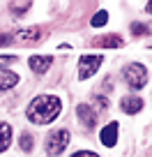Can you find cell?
I'll use <instances>...</instances> for the list:
<instances>
[{
	"label": "cell",
	"instance_id": "cell-1",
	"mask_svg": "<svg viewBox=\"0 0 152 157\" xmlns=\"http://www.w3.org/2000/svg\"><path fill=\"white\" fill-rule=\"evenodd\" d=\"M62 111V102L58 95H39L28 106V120L35 125H49Z\"/></svg>",
	"mask_w": 152,
	"mask_h": 157
},
{
	"label": "cell",
	"instance_id": "cell-2",
	"mask_svg": "<svg viewBox=\"0 0 152 157\" xmlns=\"http://www.w3.org/2000/svg\"><path fill=\"white\" fill-rule=\"evenodd\" d=\"M124 81L132 90H141L147 83V67L141 63H132L124 67Z\"/></svg>",
	"mask_w": 152,
	"mask_h": 157
},
{
	"label": "cell",
	"instance_id": "cell-3",
	"mask_svg": "<svg viewBox=\"0 0 152 157\" xmlns=\"http://www.w3.org/2000/svg\"><path fill=\"white\" fill-rule=\"evenodd\" d=\"M69 139H72V134H69V129H55V132H51L49 136H46V155L55 157L60 155V152H65V148H67Z\"/></svg>",
	"mask_w": 152,
	"mask_h": 157
},
{
	"label": "cell",
	"instance_id": "cell-4",
	"mask_svg": "<svg viewBox=\"0 0 152 157\" xmlns=\"http://www.w3.org/2000/svg\"><path fill=\"white\" fill-rule=\"evenodd\" d=\"M102 63H104V56L102 53H95V56L85 53V56H81V58H79V76L81 78L95 76V72H99Z\"/></svg>",
	"mask_w": 152,
	"mask_h": 157
},
{
	"label": "cell",
	"instance_id": "cell-5",
	"mask_svg": "<svg viewBox=\"0 0 152 157\" xmlns=\"http://www.w3.org/2000/svg\"><path fill=\"white\" fill-rule=\"evenodd\" d=\"M76 116H79V120L85 125V129H92L95 125H97V113H95V109L90 106V104H79Z\"/></svg>",
	"mask_w": 152,
	"mask_h": 157
},
{
	"label": "cell",
	"instance_id": "cell-6",
	"mask_svg": "<svg viewBox=\"0 0 152 157\" xmlns=\"http://www.w3.org/2000/svg\"><path fill=\"white\" fill-rule=\"evenodd\" d=\"M99 141H102L106 148H113L115 143H118V123H115V120L108 123L106 127L99 132Z\"/></svg>",
	"mask_w": 152,
	"mask_h": 157
},
{
	"label": "cell",
	"instance_id": "cell-7",
	"mask_svg": "<svg viewBox=\"0 0 152 157\" xmlns=\"http://www.w3.org/2000/svg\"><path fill=\"white\" fill-rule=\"evenodd\" d=\"M39 39H42V30L39 28H25V30H19L16 35H12V42H19V44L39 42Z\"/></svg>",
	"mask_w": 152,
	"mask_h": 157
},
{
	"label": "cell",
	"instance_id": "cell-8",
	"mask_svg": "<svg viewBox=\"0 0 152 157\" xmlns=\"http://www.w3.org/2000/svg\"><path fill=\"white\" fill-rule=\"evenodd\" d=\"M28 65H30V69H32L35 74H44V72H49V67L53 65V58H51V56H30Z\"/></svg>",
	"mask_w": 152,
	"mask_h": 157
},
{
	"label": "cell",
	"instance_id": "cell-9",
	"mask_svg": "<svg viewBox=\"0 0 152 157\" xmlns=\"http://www.w3.org/2000/svg\"><path fill=\"white\" fill-rule=\"evenodd\" d=\"M120 109H122L127 116H134V113H138L143 109V99L141 97H134V95L122 97V99H120Z\"/></svg>",
	"mask_w": 152,
	"mask_h": 157
},
{
	"label": "cell",
	"instance_id": "cell-10",
	"mask_svg": "<svg viewBox=\"0 0 152 157\" xmlns=\"http://www.w3.org/2000/svg\"><path fill=\"white\" fill-rule=\"evenodd\" d=\"M16 83H19V74L7 72V69H2V72H0V93H2V90L14 88Z\"/></svg>",
	"mask_w": 152,
	"mask_h": 157
},
{
	"label": "cell",
	"instance_id": "cell-11",
	"mask_svg": "<svg viewBox=\"0 0 152 157\" xmlns=\"http://www.w3.org/2000/svg\"><path fill=\"white\" fill-rule=\"evenodd\" d=\"M12 146V125L0 123V152H5Z\"/></svg>",
	"mask_w": 152,
	"mask_h": 157
},
{
	"label": "cell",
	"instance_id": "cell-12",
	"mask_svg": "<svg viewBox=\"0 0 152 157\" xmlns=\"http://www.w3.org/2000/svg\"><path fill=\"white\" fill-rule=\"evenodd\" d=\"M95 44H97V46H104V49H120L124 42H122V37H120V35H108V37L97 39Z\"/></svg>",
	"mask_w": 152,
	"mask_h": 157
},
{
	"label": "cell",
	"instance_id": "cell-13",
	"mask_svg": "<svg viewBox=\"0 0 152 157\" xmlns=\"http://www.w3.org/2000/svg\"><path fill=\"white\" fill-rule=\"evenodd\" d=\"M106 23H108V12L106 10L97 12V14L90 19V25H92V28H102V25H106Z\"/></svg>",
	"mask_w": 152,
	"mask_h": 157
},
{
	"label": "cell",
	"instance_id": "cell-14",
	"mask_svg": "<svg viewBox=\"0 0 152 157\" xmlns=\"http://www.w3.org/2000/svg\"><path fill=\"white\" fill-rule=\"evenodd\" d=\"M32 146H35V139H32V134H21V150L23 152H30L32 150Z\"/></svg>",
	"mask_w": 152,
	"mask_h": 157
},
{
	"label": "cell",
	"instance_id": "cell-15",
	"mask_svg": "<svg viewBox=\"0 0 152 157\" xmlns=\"http://www.w3.org/2000/svg\"><path fill=\"white\" fill-rule=\"evenodd\" d=\"M132 33L136 35V37H141V35H147V25H143V23H134V25H132Z\"/></svg>",
	"mask_w": 152,
	"mask_h": 157
},
{
	"label": "cell",
	"instance_id": "cell-16",
	"mask_svg": "<svg viewBox=\"0 0 152 157\" xmlns=\"http://www.w3.org/2000/svg\"><path fill=\"white\" fill-rule=\"evenodd\" d=\"M95 104H97L99 109H104V111L108 109V99H106V97H102V95H95Z\"/></svg>",
	"mask_w": 152,
	"mask_h": 157
},
{
	"label": "cell",
	"instance_id": "cell-17",
	"mask_svg": "<svg viewBox=\"0 0 152 157\" xmlns=\"http://www.w3.org/2000/svg\"><path fill=\"white\" fill-rule=\"evenodd\" d=\"M12 63H16V56H12V53L0 56V65H12Z\"/></svg>",
	"mask_w": 152,
	"mask_h": 157
},
{
	"label": "cell",
	"instance_id": "cell-18",
	"mask_svg": "<svg viewBox=\"0 0 152 157\" xmlns=\"http://www.w3.org/2000/svg\"><path fill=\"white\" fill-rule=\"evenodd\" d=\"M72 157H99V155L92 152V150H79V152H74Z\"/></svg>",
	"mask_w": 152,
	"mask_h": 157
}]
</instances>
